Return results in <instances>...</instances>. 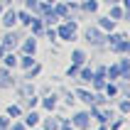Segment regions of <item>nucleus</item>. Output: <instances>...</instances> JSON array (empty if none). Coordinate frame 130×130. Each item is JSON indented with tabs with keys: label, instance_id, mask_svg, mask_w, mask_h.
<instances>
[{
	"label": "nucleus",
	"instance_id": "obj_1",
	"mask_svg": "<svg viewBox=\"0 0 130 130\" xmlns=\"http://www.w3.org/2000/svg\"><path fill=\"white\" fill-rule=\"evenodd\" d=\"M74 32H76V22H66V25H61L57 29V35L61 39H74Z\"/></svg>",
	"mask_w": 130,
	"mask_h": 130
},
{
	"label": "nucleus",
	"instance_id": "obj_2",
	"mask_svg": "<svg viewBox=\"0 0 130 130\" xmlns=\"http://www.w3.org/2000/svg\"><path fill=\"white\" fill-rule=\"evenodd\" d=\"M88 113H76L74 116V120H71V125H74V130H86L88 128Z\"/></svg>",
	"mask_w": 130,
	"mask_h": 130
},
{
	"label": "nucleus",
	"instance_id": "obj_3",
	"mask_svg": "<svg viewBox=\"0 0 130 130\" xmlns=\"http://www.w3.org/2000/svg\"><path fill=\"white\" fill-rule=\"evenodd\" d=\"M128 49H130V44H128V37H123V39L113 42V52H118V54H125Z\"/></svg>",
	"mask_w": 130,
	"mask_h": 130
},
{
	"label": "nucleus",
	"instance_id": "obj_4",
	"mask_svg": "<svg viewBox=\"0 0 130 130\" xmlns=\"http://www.w3.org/2000/svg\"><path fill=\"white\" fill-rule=\"evenodd\" d=\"M15 22H17V12H15V10H7V12L3 15V25H5V27H12Z\"/></svg>",
	"mask_w": 130,
	"mask_h": 130
},
{
	"label": "nucleus",
	"instance_id": "obj_5",
	"mask_svg": "<svg viewBox=\"0 0 130 130\" xmlns=\"http://www.w3.org/2000/svg\"><path fill=\"white\" fill-rule=\"evenodd\" d=\"M37 123H39V116H37L35 110H32V113H27V116H25V125H27V128H35Z\"/></svg>",
	"mask_w": 130,
	"mask_h": 130
},
{
	"label": "nucleus",
	"instance_id": "obj_6",
	"mask_svg": "<svg viewBox=\"0 0 130 130\" xmlns=\"http://www.w3.org/2000/svg\"><path fill=\"white\" fill-rule=\"evenodd\" d=\"M71 61H74L76 66H79V64H84V61H86V54H84L81 49H76V52L71 54Z\"/></svg>",
	"mask_w": 130,
	"mask_h": 130
},
{
	"label": "nucleus",
	"instance_id": "obj_7",
	"mask_svg": "<svg viewBox=\"0 0 130 130\" xmlns=\"http://www.w3.org/2000/svg\"><path fill=\"white\" fill-rule=\"evenodd\" d=\"M35 49H37V42L29 37L27 42H25V47H22V52H25V54H35Z\"/></svg>",
	"mask_w": 130,
	"mask_h": 130
},
{
	"label": "nucleus",
	"instance_id": "obj_8",
	"mask_svg": "<svg viewBox=\"0 0 130 130\" xmlns=\"http://www.w3.org/2000/svg\"><path fill=\"white\" fill-rule=\"evenodd\" d=\"M76 96H79L84 103H93V93H88V91H84V88H79V91H76Z\"/></svg>",
	"mask_w": 130,
	"mask_h": 130
},
{
	"label": "nucleus",
	"instance_id": "obj_9",
	"mask_svg": "<svg viewBox=\"0 0 130 130\" xmlns=\"http://www.w3.org/2000/svg\"><path fill=\"white\" fill-rule=\"evenodd\" d=\"M106 74H108V76H110V81H116L118 79V76H123V71H120V66H110V69H108V71H106Z\"/></svg>",
	"mask_w": 130,
	"mask_h": 130
},
{
	"label": "nucleus",
	"instance_id": "obj_10",
	"mask_svg": "<svg viewBox=\"0 0 130 130\" xmlns=\"http://www.w3.org/2000/svg\"><path fill=\"white\" fill-rule=\"evenodd\" d=\"M98 27H101V29H113V27H116V20H110V17H103V20L98 22Z\"/></svg>",
	"mask_w": 130,
	"mask_h": 130
},
{
	"label": "nucleus",
	"instance_id": "obj_11",
	"mask_svg": "<svg viewBox=\"0 0 130 130\" xmlns=\"http://www.w3.org/2000/svg\"><path fill=\"white\" fill-rule=\"evenodd\" d=\"M93 116L98 118L101 123H106V120H108V118H110V113H108V110H98V108H93Z\"/></svg>",
	"mask_w": 130,
	"mask_h": 130
},
{
	"label": "nucleus",
	"instance_id": "obj_12",
	"mask_svg": "<svg viewBox=\"0 0 130 130\" xmlns=\"http://www.w3.org/2000/svg\"><path fill=\"white\" fill-rule=\"evenodd\" d=\"M17 20H20L22 25H29V22H32V15H29L27 10H22V12H17Z\"/></svg>",
	"mask_w": 130,
	"mask_h": 130
},
{
	"label": "nucleus",
	"instance_id": "obj_13",
	"mask_svg": "<svg viewBox=\"0 0 130 130\" xmlns=\"http://www.w3.org/2000/svg\"><path fill=\"white\" fill-rule=\"evenodd\" d=\"M3 61H5V66H17V57H12V54H3Z\"/></svg>",
	"mask_w": 130,
	"mask_h": 130
},
{
	"label": "nucleus",
	"instance_id": "obj_14",
	"mask_svg": "<svg viewBox=\"0 0 130 130\" xmlns=\"http://www.w3.org/2000/svg\"><path fill=\"white\" fill-rule=\"evenodd\" d=\"M44 130H59V120H57V118H47Z\"/></svg>",
	"mask_w": 130,
	"mask_h": 130
},
{
	"label": "nucleus",
	"instance_id": "obj_15",
	"mask_svg": "<svg viewBox=\"0 0 130 130\" xmlns=\"http://www.w3.org/2000/svg\"><path fill=\"white\" fill-rule=\"evenodd\" d=\"M79 79L81 81H91V79H93V71H91V69H81V71H79Z\"/></svg>",
	"mask_w": 130,
	"mask_h": 130
},
{
	"label": "nucleus",
	"instance_id": "obj_16",
	"mask_svg": "<svg viewBox=\"0 0 130 130\" xmlns=\"http://www.w3.org/2000/svg\"><path fill=\"white\" fill-rule=\"evenodd\" d=\"M54 106H57V98H54V96H47V98H44V108L54 110Z\"/></svg>",
	"mask_w": 130,
	"mask_h": 130
},
{
	"label": "nucleus",
	"instance_id": "obj_17",
	"mask_svg": "<svg viewBox=\"0 0 130 130\" xmlns=\"http://www.w3.org/2000/svg\"><path fill=\"white\" fill-rule=\"evenodd\" d=\"M22 66H25V69H29V66L35 64V59H32V54H22V61H20Z\"/></svg>",
	"mask_w": 130,
	"mask_h": 130
},
{
	"label": "nucleus",
	"instance_id": "obj_18",
	"mask_svg": "<svg viewBox=\"0 0 130 130\" xmlns=\"http://www.w3.org/2000/svg\"><path fill=\"white\" fill-rule=\"evenodd\" d=\"M96 7H98L96 0H86V3H84V10H86V12H96Z\"/></svg>",
	"mask_w": 130,
	"mask_h": 130
},
{
	"label": "nucleus",
	"instance_id": "obj_19",
	"mask_svg": "<svg viewBox=\"0 0 130 130\" xmlns=\"http://www.w3.org/2000/svg\"><path fill=\"white\" fill-rule=\"evenodd\" d=\"M15 42H17V39H15V35H12V32H7V35H5V42H3V47H15Z\"/></svg>",
	"mask_w": 130,
	"mask_h": 130
},
{
	"label": "nucleus",
	"instance_id": "obj_20",
	"mask_svg": "<svg viewBox=\"0 0 130 130\" xmlns=\"http://www.w3.org/2000/svg\"><path fill=\"white\" fill-rule=\"evenodd\" d=\"M110 17H113V20H120V17H125V10H120V7H113V10H110Z\"/></svg>",
	"mask_w": 130,
	"mask_h": 130
},
{
	"label": "nucleus",
	"instance_id": "obj_21",
	"mask_svg": "<svg viewBox=\"0 0 130 130\" xmlns=\"http://www.w3.org/2000/svg\"><path fill=\"white\" fill-rule=\"evenodd\" d=\"M86 37H88V42H101V39H98V29H88Z\"/></svg>",
	"mask_w": 130,
	"mask_h": 130
},
{
	"label": "nucleus",
	"instance_id": "obj_22",
	"mask_svg": "<svg viewBox=\"0 0 130 130\" xmlns=\"http://www.w3.org/2000/svg\"><path fill=\"white\" fill-rule=\"evenodd\" d=\"M103 88H106V93H108V96H110V98H113V96H116V93H118V88H116V86H113V84H106V86H103Z\"/></svg>",
	"mask_w": 130,
	"mask_h": 130
},
{
	"label": "nucleus",
	"instance_id": "obj_23",
	"mask_svg": "<svg viewBox=\"0 0 130 130\" xmlns=\"http://www.w3.org/2000/svg\"><path fill=\"white\" fill-rule=\"evenodd\" d=\"M7 116L17 118V116H20V106H10V108H7Z\"/></svg>",
	"mask_w": 130,
	"mask_h": 130
},
{
	"label": "nucleus",
	"instance_id": "obj_24",
	"mask_svg": "<svg viewBox=\"0 0 130 130\" xmlns=\"http://www.w3.org/2000/svg\"><path fill=\"white\" fill-rule=\"evenodd\" d=\"M10 128V120H7V116H0V130H7Z\"/></svg>",
	"mask_w": 130,
	"mask_h": 130
},
{
	"label": "nucleus",
	"instance_id": "obj_25",
	"mask_svg": "<svg viewBox=\"0 0 130 130\" xmlns=\"http://www.w3.org/2000/svg\"><path fill=\"white\" fill-rule=\"evenodd\" d=\"M130 110V103L128 101H120V113H128Z\"/></svg>",
	"mask_w": 130,
	"mask_h": 130
},
{
	"label": "nucleus",
	"instance_id": "obj_26",
	"mask_svg": "<svg viewBox=\"0 0 130 130\" xmlns=\"http://www.w3.org/2000/svg\"><path fill=\"white\" fill-rule=\"evenodd\" d=\"M10 130H27V125H25V123H12Z\"/></svg>",
	"mask_w": 130,
	"mask_h": 130
},
{
	"label": "nucleus",
	"instance_id": "obj_27",
	"mask_svg": "<svg viewBox=\"0 0 130 130\" xmlns=\"http://www.w3.org/2000/svg\"><path fill=\"white\" fill-rule=\"evenodd\" d=\"M37 5H39V0H27V7H29V10H35Z\"/></svg>",
	"mask_w": 130,
	"mask_h": 130
},
{
	"label": "nucleus",
	"instance_id": "obj_28",
	"mask_svg": "<svg viewBox=\"0 0 130 130\" xmlns=\"http://www.w3.org/2000/svg\"><path fill=\"white\" fill-rule=\"evenodd\" d=\"M66 74H69V76H76V74H79V69H76V64H74V66H69V71H66Z\"/></svg>",
	"mask_w": 130,
	"mask_h": 130
},
{
	"label": "nucleus",
	"instance_id": "obj_29",
	"mask_svg": "<svg viewBox=\"0 0 130 130\" xmlns=\"http://www.w3.org/2000/svg\"><path fill=\"white\" fill-rule=\"evenodd\" d=\"M37 74H39V66H35L32 71H27V79H32V76H37Z\"/></svg>",
	"mask_w": 130,
	"mask_h": 130
},
{
	"label": "nucleus",
	"instance_id": "obj_30",
	"mask_svg": "<svg viewBox=\"0 0 130 130\" xmlns=\"http://www.w3.org/2000/svg\"><path fill=\"white\" fill-rule=\"evenodd\" d=\"M59 130H74V125H69V123H66V120H64V123H61V128H59Z\"/></svg>",
	"mask_w": 130,
	"mask_h": 130
},
{
	"label": "nucleus",
	"instance_id": "obj_31",
	"mask_svg": "<svg viewBox=\"0 0 130 130\" xmlns=\"http://www.w3.org/2000/svg\"><path fill=\"white\" fill-rule=\"evenodd\" d=\"M3 54H5V47H3V44H0V59H3Z\"/></svg>",
	"mask_w": 130,
	"mask_h": 130
},
{
	"label": "nucleus",
	"instance_id": "obj_32",
	"mask_svg": "<svg viewBox=\"0 0 130 130\" xmlns=\"http://www.w3.org/2000/svg\"><path fill=\"white\" fill-rule=\"evenodd\" d=\"M44 3H47V5H54V3H57V0H44Z\"/></svg>",
	"mask_w": 130,
	"mask_h": 130
},
{
	"label": "nucleus",
	"instance_id": "obj_33",
	"mask_svg": "<svg viewBox=\"0 0 130 130\" xmlns=\"http://www.w3.org/2000/svg\"><path fill=\"white\" fill-rule=\"evenodd\" d=\"M106 3H110V5H116V3H118V0H106Z\"/></svg>",
	"mask_w": 130,
	"mask_h": 130
},
{
	"label": "nucleus",
	"instance_id": "obj_34",
	"mask_svg": "<svg viewBox=\"0 0 130 130\" xmlns=\"http://www.w3.org/2000/svg\"><path fill=\"white\" fill-rule=\"evenodd\" d=\"M3 3H7V5H10V3H12V0H3Z\"/></svg>",
	"mask_w": 130,
	"mask_h": 130
},
{
	"label": "nucleus",
	"instance_id": "obj_35",
	"mask_svg": "<svg viewBox=\"0 0 130 130\" xmlns=\"http://www.w3.org/2000/svg\"><path fill=\"white\" fill-rule=\"evenodd\" d=\"M0 12H3V5H0Z\"/></svg>",
	"mask_w": 130,
	"mask_h": 130
}]
</instances>
